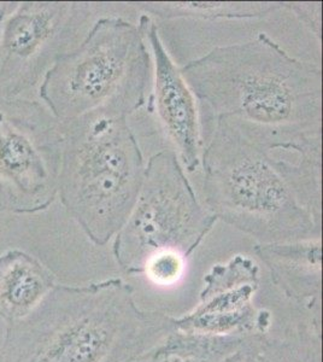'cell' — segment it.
I'll list each match as a JSON object with an SVG mask.
<instances>
[{"label": "cell", "mask_w": 323, "mask_h": 362, "mask_svg": "<svg viewBox=\"0 0 323 362\" xmlns=\"http://www.w3.org/2000/svg\"><path fill=\"white\" fill-rule=\"evenodd\" d=\"M180 70L203 122H225L270 153L322 150V69L268 34L217 46Z\"/></svg>", "instance_id": "cell-1"}, {"label": "cell", "mask_w": 323, "mask_h": 362, "mask_svg": "<svg viewBox=\"0 0 323 362\" xmlns=\"http://www.w3.org/2000/svg\"><path fill=\"white\" fill-rule=\"evenodd\" d=\"M174 326V317L143 310L119 278L56 284L22 320L8 324L0 362H126Z\"/></svg>", "instance_id": "cell-2"}, {"label": "cell", "mask_w": 323, "mask_h": 362, "mask_svg": "<svg viewBox=\"0 0 323 362\" xmlns=\"http://www.w3.org/2000/svg\"><path fill=\"white\" fill-rule=\"evenodd\" d=\"M286 160L232 126L213 124L201 157L205 206L257 243L322 237V221L287 179Z\"/></svg>", "instance_id": "cell-3"}, {"label": "cell", "mask_w": 323, "mask_h": 362, "mask_svg": "<svg viewBox=\"0 0 323 362\" xmlns=\"http://www.w3.org/2000/svg\"><path fill=\"white\" fill-rule=\"evenodd\" d=\"M58 196L83 233L107 245L127 221L146 163L127 117L92 112L61 124Z\"/></svg>", "instance_id": "cell-4"}, {"label": "cell", "mask_w": 323, "mask_h": 362, "mask_svg": "<svg viewBox=\"0 0 323 362\" xmlns=\"http://www.w3.org/2000/svg\"><path fill=\"white\" fill-rule=\"evenodd\" d=\"M151 76L141 25L102 17L80 45L56 59L39 95L61 124L92 112L127 117L143 107Z\"/></svg>", "instance_id": "cell-5"}, {"label": "cell", "mask_w": 323, "mask_h": 362, "mask_svg": "<svg viewBox=\"0 0 323 362\" xmlns=\"http://www.w3.org/2000/svg\"><path fill=\"white\" fill-rule=\"evenodd\" d=\"M217 220L196 197L172 150L150 157L127 221L114 235L112 254L128 276H143L163 257L187 261Z\"/></svg>", "instance_id": "cell-6"}, {"label": "cell", "mask_w": 323, "mask_h": 362, "mask_svg": "<svg viewBox=\"0 0 323 362\" xmlns=\"http://www.w3.org/2000/svg\"><path fill=\"white\" fill-rule=\"evenodd\" d=\"M61 126L45 105L0 98V210L34 214L58 194Z\"/></svg>", "instance_id": "cell-7"}, {"label": "cell", "mask_w": 323, "mask_h": 362, "mask_svg": "<svg viewBox=\"0 0 323 362\" xmlns=\"http://www.w3.org/2000/svg\"><path fill=\"white\" fill-rule=\"evenodd\" d=\"M90 13L88 3H1L0 98H15L41 83Z\"/></svg>", "instance_id": "cell-8"}, {"label": "cell", "mask_w": 323, "mask_h": 362, "mask_svg": "<svg viewBox=\"0 0 323 362\" xmlns=\"http://www.w3.org/2000/svg\"><path fill=\"white\" fill-rule=\"evenodd\" d=\"M261 268L249 255L237 254L213 264L203 279L199 303L181 317L176 327L187 332L217 336H266L271 313L256 305Z\"/></svg>", "instance_id": "cell-9"}, {"label": "cell", "mask_w": 323, "mask_h": 362, "mask_svg": "<svg viewBox=\"0 0 323 362\" xmlns=\"http://www.w3.org/2000/svg\"><path fill=\"white\" fill-rule=\"evenodd\" d=\"M139 23L153 58L151 112L158 116L181 165L192 173L201 165L204 143L196 98L184 81L181 70L169 56L160 39L158 27L151 17L141 15Z\"/></svg>", "instance_id": "cell-10"}, {"label": "cell", "mask_w": 323, "mask_h": 362, "mask_svg": "<svg viewBox=\"0 0 323 362\" xmlns=\"http://www.w3.org/2000/svg\"><path fill=\"white\" fill-rule=\"evenodd\" d=\"M254 254L266 264L275 286L292 309L322 317V238L257 243Z\"/></svg>", "instance_id": "cell-11"}, {"label": "cell", "mask_w": 323, "mask_h": 362, "mask_svg": "<svg viewBox=\"0 0 323 362\" xmlns=\"http://www.w3.org/2000/svg\"><path fill=\"white\" fill-rule=\"evenodd\" d=\"M56 276L40 259L20 249L0 255V319L22 320L54 288Z\"/></svg>", "instance_id": "cell-12"}, {"label": "cell", "mask_w": 323, "mask_h": 362, "mask_svg": "<svg viewBox=\"0 0 323 362\" xmlns=\"http://www.w3.org/2000/svg\"><path fill=\"white\" fill-rule=\"evenodd\" d=\"M254 336H217L176 327L126 362H223Z\"/></svg>", "instance_id": "cell-13"}, {"label": "cell", "mask_w": 323, "mask_h": 362, "mask_svg": "<svg viewBox=\"0 0 323 362\" xmlns=\"http://www.w3.org/2000/svg\"><path fill=\"white\" fill-rule=\"evenodd\" d=\"M134 5L145 15L160 20L209 22L263 18L280 8V1H145Z\"/></svg>", "instance_id": "cell-14"}, {"label": "cell", "mask_w": 323, "mask_h": 362, "mask_svg": "<svg viewBox=\"0 0 323 362\" xmlns=\"http://www.w3.org/2000/svg\"><path fill=\"white\" fill-rule=\"evenodd\" d=\"M295 313L283 334L263 337V362H322V317Z\"/></svg>", "instance_id": "cell-15"}, {"label": "cell", "mask_w": 323, "mask_h": 362, "mask_svg": "<svg viewBox=\"0 0 323 362\" xmlns=\"http://www.w3.org/2000/svg\"><path fill=\"white\" fill-rule=\"evenodd\" d=\"M280 8H287L295 13L310 32L322 40V1L319 3H300V1H280Z\"/></svg>", "instance_id": "cell-16"}, {"label": "cell", "mask_w": 323, "mask_h": 362, "mask_svg": "<svg viewBox=\"0 0 323 362\" xmlns=\"http://www.w3.org/2000/svg\"><path fill=\"white\" fill-rule=\"evenodd\" d=\"M264 336H254L234 354L223 362H263L262 339Z\"/></svg>", "instance_id": "cell-17"}]
</instances>
